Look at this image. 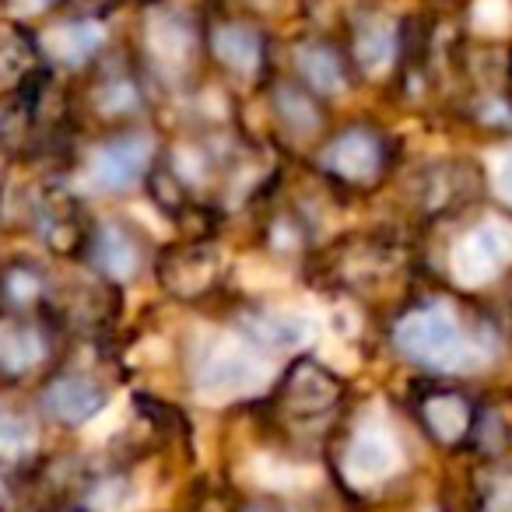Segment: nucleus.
Returning <instances> with one entry per match:
<instances>
[{"label": "nucleus", "instance_id": "obj_22", "mask_svg": "<svg viewBox=\"0 0 512 512\" xmlns=\"http://www.w3.org/2000/svg\"><path fill=\"white\" fill-rule=\"evenodd\" d=\"M8 292H11V299H18V302H29L32 295L39 292V281L32 278V274H25V271H15L8 278Z\"/></svg>", "mask_w": 512, "mask_h": 512}, {"label": "nucleus", "instance_id": "obj_24", "mask_svg": "<svg viewBox=\"0 0 512 512\" xmlns=\"http://www.w3.org/2000/svg\"><path fill=\"white\" fill-rule=\"evenodd\" d=\"M491 512H512V484L509 488H502V495L491 502Z\"/></svg>", "mask_w": 512, "mask_h": 512}, {"label": "nucleus", "instance_id": "obj_10", "mask_svg": "<svg viewBox=\"0 0 512 512\" xmlns=\"http://www.w3.org/2000/svg\"><path fill=\"white\" fill-rule=\"evenodd\" d=\"M46 358V344L39 330L25 327V323H0V369L18 376V372L36 369Z\"/></svg>", "mask_w": 512, "mask_h": 512}, {"label": "nucleus", "instance_id": "obj_5", "mask_svg": "<svg viewBox=\"0 0 512 512\" xmlns=\"http://www.w3.org/2000/svg\"><path fill=\"white\" fill-rule=\"evenodd\" d=\"M151 158V141L141 134L120 137V141L106 144V148L95 151L92 158V179L102 190H127L141 179L144 165Z\"/></svg>", "mask_w": 512, "mask_h": 512}, {"label": "nucleus", "instance_id": "obj_17", "mask_svg": "<svg viewBox=\"0 0 512 512\" xmlns=\"http://www.w3.org/2000/svg\"><path fill=\"white\" fill-rule=\"evenodd\" d=\"M299 64H302V74L306 81L323 95H337L344 92V71L337 64V57L323 46H313V50H302L299 53Z\"/></svg>", "mask_w": 512, "mask_h": 512}, {"label": "nucleus", "instance_id": "obj_8", "mask_svg": "<svg viewBox=\"0 0 512 512\" xmlns=\"http://www.w3.org/2000/svg\"><path fill=\"white\" fill-rule=\"evenodd\" d=\"M106 43V29L99 22H67V25H57V29L46 32L43 46L53 53L57 60L64 64L78 67L92 57L99 46Z\"/></svg>", "mask_w": 512, "mask_h": 512}, {"label": "nucleus", "instance_id": "obj_14", "mask_svg": "<svg viewBox=\"0 0 512 512\" xmlns=\"http://www.w3.org/2000/svg\"><path fill=\"white\" fill-rule=\"evenodd\" d=\"M214 50H218V57L239 74H253L256 67H260V39L249 29H239V25L221 29L218 36H214Z\"/></svg>", "mask_w": 512, "mask_h": 512}, {"label": "nucleus", "instance_id": "obj_15", "mask_svg": "<svg viewBox=\"0 0 512 512\" xmlns=\"http://www.w3.org/2000/svg\"><path fill=\"white\" fill-rule=\"evenodd\" d=\"M39 442L36 425L32 418H25L18 407L11 404H0V456H8V460H18V456L32 453Z\"/></svg>", "mask_w": 512, "mask_h": 512}, {"label": "nucleus", "instance_id": "obj_3", "mask_svg": "<svg viewBox=\"0 0 512 512\" xmlns=\"http://www.w3.org/2000/svg\"><path fill=\"white\" fill-rule=\"evenodd\" d=\"M505 264H512V225L502 218H488L470 235H463L449 256V271L467 288L495 281Z\"/></svg>", "mask_w": 512, "mask_h": 512}, {"label": "nucleus", "instance_id": "obj_1", "mask_svg": "<svg viewBox=\"0 0 512 512\" xmlns=\"http://www.w3.org/2000/svg\"><path fill=\"white\" fill-rule=\"evenodd\" d=\"M397 348L411 362L439 372H463L477 358L467 330L446 306L418 309V313L404 316L397 327Z\"/></svg>", "mask_w": 512, "mask_h": 512}, {"label": "nucleus", "instance_id": "obj_7", "mask_svg": "<svg viewBox=\"0 0 512 512\" xmlns=\"http://www.w3.org/2000/svg\"><path fill=\"white\" fill-rule=\"evenodd\" d=\"M253 341L271 344V348H302V344L313 341L316 323L313 316L299 313V309H267V313H256L253 320H246Z\"/></svg>", "mask_w": 512, "mask_h": 512}, {"label": "nucleus", "instance_id": "obj_9", "mask_svg": "<svg viewBox=\"0 0 512 512\" xmlns=\"http://www.w3.org/2000/svg\"><path fill=\"white\" fill-rule=\"evenodd\" d=\"M327 165L344 179H369L379 169V144L376 137L362 134V130H351L341 141L330 144Z\"/></svg>", "mask_w": 512, "mask_h": 512}, {"label": "nucleus", "instance_id": "obj_23", "mask_svg": "<svg viewBox=\"0 0 512 512\" xmlns=\"http://www.w3.org/2000/svg\"><path fill=\"white\" fill-rule=\"evenodd\" d=\"M495 179H498V190H502L505 197L512 200V151H509V155L502 158V162H498V172H495Z\"/></svg>", "mask_w": 512, "mask_h": 512}, {"label": "nucleus", "instance_id": "obj_4", "mask_svg": "<svg viewBox=\"0 0 512 512\" xmlns=\"http://www.w3.org/2000/svg\"><path fill=\"white\" fill-rule=\"evenodd\" d=\"M400 467V446L383 425H365L344 449V474L355 484H376Z\"/></svg>", "mask_w": 512, "mask_h": 512}, {"label": "nucleus", "instance_id": "obj_2", "mask_svg": "<svg viewBox=\"0 0 512 512\" xmlns=\"http://www.w3.org/2000/svg\"><path fill=\"white\" fill-rule=\"evenodd\" d=\"M271 383V365L242 341H218L197 362V393L211 404L242 400Z\"/></svg>", "mask_w": 512, "mask_h": 512}, {"label": "nucleus", "instance_id": "obj_26", "mask_svg": "<svg viewBox=\"0 0 512 512\" xmlns=\"http://www.w3.org/2000/svg\"><path fill=\"white\" fill-rule=\"evenodd\" d=\"M8 502V491H4V484H0V505Z\"/></svg>", "mask_w": 512, "mask_h": 512}, {"label": "nucleus", "instance_id": "obj_20", "mask_svg": "<svg viewBox=\"0 0 512 512\" xmlns=\"http://www.w3.org/2000/svg\"><path fill=\"white\" fill-rule=\"evenodd\" d=\"M281 113H285L288 127L299 130V134H309V130H316V113H313V106L302 99V95H295V92L281 95Z\"/></svg>", "mask_w": 512, "mask_h": 512}, {"label": "nucleus", "instance_id": "obj_11", "mask_svg": "<svg viewBox=\"0 0 512 512\" xmlns=\"http://www.w3.org/2000/svg\"><path fill=\"white\" fill-rule=\"evenodd\" d=\"M148 46L158 60L165 64H179V60L190 57L193 46V32L186 25L183 15H172V11H162V15L148 18Z\"/></svg>", "mask_w": 512, "mask_h": 512}, {"label": "nucleus", "instance_id": "obj_6", "mask_svg": "<svg viewBox=\"0 0 512 512\" xmlns=\"http://www.w3.org/2000/svg\"><path fill=\"white\" fill-rule=\"evenodd\" d=\"M46 407H50L53 418L67 421V425H85L106 407V393L95 383H88V379L67 376L46 390Z\"/></svg>", "mask_w": 512, "mask_h": 512}, {"label": "nucleus", "instance_id": "obj_12", "mask_svg": "<svg viewBox=\"0 0 512 512\" xmlns=\"http://www.w3.org/2000/svg\"><path fill=\"white\" fill-rule=\"evenodd\" d=\"M334 397H337L334 379L323 369H316V365H302V369L288 379V404H292L295 411L316 414L334 404Z\"/></svg>", "mask_w": 512, "mask_h": 512}, {"label": "nucleus", "instance_id": "obj_18", "mask_svg": "<svg viewBox=\"0 0 512 512\" xmlns=\"http://www.w3.org/2000/svg\"><path fill=\"white\" fill-rule=\"evenodd\" d=\"M95 253H99V264L106 267L109 278L127 281L137 271V246L123 232H116V228H106L99 235V249Z\"/></svg>", "mask_w": 512, "mask_h": 512}, {"label": "nucleus", "instance_id": "obj_21", "mask_svg": "<svg viewBox=\"0 0 512 512\" xmlns=\"http://www.w3.org/2000/svg\"><path fill=\"white\" fill-rule=\"evenodd\" d=\"M474 22L481 32H498L505 22H509V4H505V0H481Z\"/></svg>", "mask_w": 512, "mask_h": 512}, {"label": "nucleus", "instance_id": "obj_16", "mask_svg": "<svg viewBox=\"0 0 512 512\" xmlns=\"http://www.w3.org/2000/svg\"><path fill=\"white\" fill-rule=\"evenodd\" d=\"M425 421L442 442H456L470 425V411L460 397H432L425 404Z\"/></svg>", "mask_w": 512, "mask_h": 512}, {"label": "nucleus", "instance_id": "obj_19", "mask_svg": "<svg viewBox=\"0 0 512 512\" xmlns=\"http://www.w3.org/2000/svg\"><path fill=\"white\" fill-rule=\"evenodd\" d=\"M92 505L99 512H127L130 505H134V491H130V484L120 481V477H109V481H102L99 488H95Z\"/></svg>", "mask_w": 512, "mask_h": 512}, {"label": "nucleus", "instance_id": "obj_25", "mask_svg": "<svg viewBox=\"0 0 512 512\" xmlns=\"http://www.w3.org/2000/svg\"><path fill=\"white\" fill-rule=\"evenodd\" d=\"M46 4H50V0H29V8H32V11H39V8H46Z\"/></svg>", "mask_w": 512, "mask_h": 512}, {"label": "nucleus", "instance_id": "obj_13", "mask_svg": "<svg viewBox=\"0 0 512 512\" xmlns=\"http://www.w3.org/2000/svg\"><path fill=\"white\" fill-rule=\"evenodd\" d=\"M393 50H397V36H393V25L383 22V18H372V22L362 25L358 32V43H355V53L362 60V67L369 74H379L390 67L393 60Z\"/></svg>", "mask_w": 512, "mask_h": 512}]
</instances>
